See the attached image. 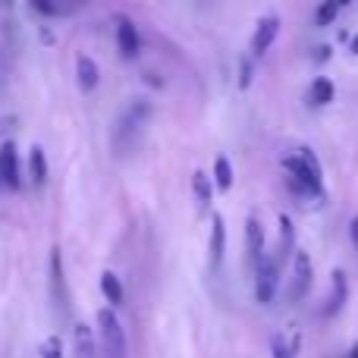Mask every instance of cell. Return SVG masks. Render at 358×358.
Wrapping results in <instances>:
<instances>
[{
    "instance_id": "1",
    "label": "cell",
    "mask_w": 358,
    "mask_h": 358,
    "mask_svg": "<svg viewBox=\"0 0 358 358\" xmlns=\"http://www.w3.org/2000/svg\"><path fill=\"white\" fill-rule=\"evenodd\" d=\"M280 164H283V170L289 173V185L299 192V195H305V198L324 195V170L308 148L286 151Z\"/></svg>"
},
{
    "instance_id": "2",
    "label": "cell",
    "mask_w": 358,
    "mask_h": 358,
    "mask_svg": "<svg viewBox=\"0 0 358 358\" xmlns=\"http://www.w3.org/2000/svg\"><path fill=\"white\" fill-rule=\"evenodd\" d=\"M148 120H151L148 101H132V104L126 107L123 117L117 120V148L120 151L136 148L142 132H145V126H148Z\"/></svg>"
},
{
    "instance_id": "3",
    "label": "cell",
    "mask_w": 358,
    "mask_h": 358,
    "mask_svg": "<svg viewBox=\"0 0 358 358\" xmlns=\"http://www.w3.org/2000/svg\"><path fill=\"white\" fill-rule=\"evenodd\" d=\"M98 327H101V355L104 358H126V334L120 317L113 315V308L98 311Z\"/></svg>"
},
{
    "instance_id": "4",
    "label": "cell",
    "mask_w": 358,
    "mask_h": 358,
    "mask_svg": "<svg viewBox=\"0 0 358 358\" xmlns=\"http://www.w3.org/2000/svg\"><path fill=\"white\" fill-rule=\"evenodd\" d=\"M311 280H315V267H311V258L308 252H302V248H296V255H292V277H289V302H302L305 296L311 292Z\"/></svg>"
},
{
    "instance_id": "5",
    "label": "cell",
    "mask_w": 358,
    "mask_h": 358,
    "mask_svg": "<svg viewBox=\"0 0 358 358\" xmlns=\"http://www.w3.org/2000/svg\"><path fill=\"white\" fill-rule=\"evenodd\" d=\"M280 286V261L277 258H264L255 271V299L261 305H271L273 296H277Z\"/></svg>"
},
{
    "instance_id": "6",
    "label": "cell",
    "mask_w": 358,
    "mask_h": 358,
    "mask_svg": "<svg viewBox=\"0 0 358 358\" xmlns=\"http://www.w3.org/2000/svg\"><path fill=\"white\" fill-rule=\"evenodd\" d=\"M264 227H261L258 217H248L245 220V267L258 271V264L264 261Z\"/></svg>"
},
{
    "instance_id": "7",
    "label": "cell",
    "mask_w": 358,
    "mask_h": 358,
    "mask_svg": "<svg viewBox=\"0 0 358 358\" xmlns=\"http://www.w3.org/2000/svg\"><path fill=\"white\" fill-rule=\"evenodd\" d=\"M117 48L126 60H136L138 48H142V38H138V29L129 16H120L117 19Z\"/></svg>"
},
{
    "instance_id": "8",
    "label": "cell",
    "mask_w": 358,
    "mask_h": 358,
    "mask_svg": "<svg viewBox=\"0 0 358 358\" xmlns=\"http://www.w3.org/2000/svg\"><path fill=\"white\" fill-rule=\"evenodd\" d=\"M280 35V16H264L258 19V29L252 35V57H261L271 50V44L277 41Z\"/></svg>"
},
{
    "instance_id": "9",
    "label": "cell",
    "mask_w": 358,
    "mask_h": 358,
    "mask_svg": "<svg viewBox=\"0 0 358 358\" xmlns=\"http://www.w3.org/2000/svg\"><path fill=\"white\" fill-rule=\"evenodd\" d=\"M0 179L6 189H19V151L16 142L0 145Z\"/></svg>"
},
{
    "instance_id": "10",
    "label": "cell",
    "mask_w": 358,
    "mask_h": 358,
    "mask_svg": "<svg viewBox=\"0 0 358 358\" xmlns=\"http://www.w3.org/2000/svg\"><path fill=\"white\" fill-rule=\"evenodd\" d=\"M223 252H227V220L220 214L210 220V242H208V258H210V267H220L223 264Z\"/></svg>"
},
{
    "instance_id": "11",
    "label": "cell",
    "mask_w": 358,
    "mask_h": 358,
    "mask_svg": "<svg viewBox=\"0 0 358 358\" xmlns=\"http://www.w3.org/2000/svg\"><path fill=\"white\" fill-rule=\"evenodd\" d=\"M76 76H79V88H82V92H94V88H98V82H101L98 63H94L88 54L76 57Z\"/></svg>"
},
{
    "instance_id": "12",
    "label": "cell",
    "mask_w": 358,
    "mask_h": 358,
    "mask_svg": "<svg viewBox=\"0 0 358 358\" xmlns=\"http://www.w3.org/2000/svg\"><path fill=\"white\" fill-rule=\"evenodd\" d=\"M334 98H336V85L327 79V76H317L308 88V104L311 107H327V104H334Z\"/></svg>"
},
{
    "instance_id": "13",
    "label": "cell",
    "mask_w": 358,
    "mask_h": 358,
    "mask_svg": "<svg viewBox=\"0 0 358 358\" xmlns=\"http://www.w3.org/2000/svg\"><path fill=\"white\" fill-rule=\"evenodd\" d=\"M76 358H104L94 346V330L88 324H76Z\"/></svg>"
},
{
    "instance_id": "14",
    "label": "cell",
    "mask_w": 358,
    "mask_h": 358,
    "mask_svg": "<svg viewBox=\"0 0 358 358\" xmlns=\"http://www.w3.org/2000/svg\"><path fill=\"white\" fill-rule=\"evenodd\" d=\"M50 289H54L57 305H66V289H63V258L60 248H50Z\"/></svg>"
},
{
    "instance_id": "15",
    "label": "cell",
    "mask_w": 358,
    "mask_h": 358,
    "mask_svg": "<svg viewBox=\"0 0 358 358\" xmlns=\"http://www.w3.org/2000/svg\"><path fill=\"white\" fill-rule=\"evenodd\" d=\"M101 292H104V299L113 305V308H120V305H123V299H126L123 283H120V277H117L113 271H104V273H101Z\"/></svg>"
},
{
    "instance_id": "16",
    "label": "cell",
    "mask_w": 358,
    "mask_h": 358,
    "mask_svg": "<svg viewBox=\"0 0 358 358\" xmlns=\"http://www.w3.org/2000/svg\"><path fill=\"white\" fill-rule=\"evenodd\" d=\"M330 280H334V296H330V302H327V315H336L349 299V283H346V273H343L340 267L330 273Z\"/></svg>"
},
{
    "instance_id": "17",
    "label": "cell",
    "mask_w": 358,
    "mask_h": 358,
    "mask_svg": "<svg viewBox=\"0 0 358 358\" xmlns=\"http://www.w3.org/2000/svg\"><path fill=\"white\" fill-rule=\"evenodd\" d=\"M29 173H31V182L35 185H44V179H48V161H44L41 145H35V148L29 151Z\"/></svg>"
},
{
    "instance_id": "18",
    "label": "cell",
    "mask_w": 358,
    "mask_h": 358,
    "mask_svg": "<svg viewBox=\"0 0 358 358\" xmlns=\"http://www.w3.org/2000/svg\"><path fill=\"white\" fill-rule=\"evenodd\" d=\"M214 185L220 192H229L233 189V164H229V157L227 155H220L214 161Z\"/></svg>"
},
{
    "instance_id": "19",
    "label": "cell",
    "mask_w": 358,
    "mask_h": 358,
    "mask_svg": "<svg viewBox=\"0 0 358 358\" xmlns=\"http://www.w3.org/2000/svg\"><path fill=\"white\" fill-rule=\"evenodd\" d=\"M192 192H195L198 204L201 208H210V198H214V185H210V179L201 173V170H195V176H192Z\"/></svg>"
},
{
    "instance_id": "20",
    "label": "cell",
    "mask_w": 358,
    "mask_h": 358,
    "mask_svg": "<svg viewBox=\"0 0 358 358\" xmlns=\"http://www.w3.org/2000/svg\"><path fill=\"white\" fill-rule=\"evenodd\" d=\"M286 255H296L292 252V220L289 217H280V255H277L280 264H283Z\"/></svg>"
},
{
    "instance_id": "21",
    "label": "cell",
    "mask_w": 358,
    "mask_h": 358,
    "mask_svg": "<svg viewBox=\"0 0 358 358\" xmlns=\"http://www.w3.org/2000/svg\"><path fill=\"white\" fill-rule=\"evenodd\" d=\"M336 16H340V6H336L334 0H324V3L315 10V25H321V29L324 25H334Z\"/></svg>"
},
{
    "instance_id": "22",
    "label": "cell",
    "mask_w": 358,
    "mask_h": 358,
    "mask_svg": "<svg viewBox=\"0 0 358 358\" xmlns=\"http://www.w3.org/2000/svg\"><path fill=\"white\" fill-rule=\"evenodd\" d=\"M271 349H273V358H296V352H299V340H292V346H286L283 336H273Z\"/></svg>"
},
{
    "instance_id": "23",
    "label": "cell",
    "mask_w": 358,
    "mask_h": 358,
    "mask_svg": "<svg viewBox=\"0 0 358 358\" xmlns=\"http://www.w3.org/2000/svg\"><path fill=\"white\" fill-rule=\"evenodd\" d=\"M41 358H63V343H60V336H48V340H44Z\"/></svg>"
},
{
    "instance_id": "24",
    "label": "cell",
    "mask_w": 358,
    "mask_h": 358,
    "mask_svg": "<svg viewBox=\"0 0 358 358\" xmlns=\"http://www.w3.org/2000/svg\"><path fill=\"white\" fill-rule=\"evenodd\" d=\"M29 6H31L35 13H41V16H54V13H57V3H54V0H29Z\"/></svg>"
},
{
    "instance_id": "25",
    "label": "cell",
    "mask_w": 358,
    "mask_h": 358,
    "mask_svg": "<svg viewBox=\"0 0 358 358\" xmlns=\"http://www.w3.org/2000/svg\"><path fill=\"white\" fill-rule=\"evenodd\" d=\"M248 85H252V63L242 60V66H239V88H248Z\"/></svg>"
},
{
    "instance_id": "26",
    "label": "cell",
    "mask_w": 358,
    "mask_h": 358,
    "mask_svg": "<svg viewBox=\"0 0 358 358\" xmlns=\"http://www.w3.org/2000/svg\"><path fill=\"white\" fill-rule=\"evenodd\" d=\"M349 239H352V245H355V252H358V214L349 220Z\"/></svg>"
},
{
    "instance_id": "27",
    "label": "cell",
    "mask_w": 358,
    "mask_h": 358,
    "mask_svg": "<svg viewBox=\"0 0 358 358\" xmlns=\"http://www.w3.org/2000/svg\"><path fill=\"white\" fill-rule=\"evenodd\" d=\"M330 54H334L330 48H317V60H321V63H327V60H330Z\"/></svg>"
},
{
    "instance_id": "28",
    "label": "cell",
    "mask_w": 358,
    "mask_h": 358,
    "mask_svg": "<svg viewBox=\"0 0 358 358\" xmlns=\"http://www.w3.org/2000/svg\"><path fill=\"white\" fill-rule=\"evenodd\" d=\"M349 50H352V54L358 57V35H352V38H349Z\"/></svg>"
},
{
    "instance_id": "29",
    "label": "cell",
    "mask_w": 358,
    "mask_h": 358,
    "mask_svg": "<svg viewBox=\"0 0 358 358\" xmlns=\"http://www.w3.org/2000/svg\"><path fill=\"white\" fill-rule=\"evenodd\" d=\"M349 358H358V343H352V349H349Z\"/></svg>"
},
{
    "instance_id": "30",
    "label": "cell",
    "mask_w": 358,
    "mask_h": 358,
    "mask_svg": "<svg viewBox=\"0 0 358 358\" xmlns=\"http://www.w3.org/2000/svg\"><path fill=\"white\" fill-rule=\"evenodd\" d=\"M334 3H336V6H340V10H343V6H349V3H352V0H334Z\"/></svg>"
},
{
    "instance_id": "31",
    "label": "cell",
    "mask_w": 358,
    "mask_h": 358,
    "mask_svg": "<svg viewBox=\"0 0 358 358\" xmlns=\"http://www.w3.org/2000/svg\"><path fill=\"white\" fill-rule=\"evenodd\" d=\"M0 3H13V0H0Z\"/></svg>"
}]
</instances>
